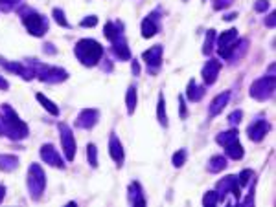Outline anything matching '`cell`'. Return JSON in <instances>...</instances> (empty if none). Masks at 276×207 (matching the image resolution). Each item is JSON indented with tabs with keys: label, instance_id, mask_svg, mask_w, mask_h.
Masks as SVG:
<instances>
[{
	"label": "cell",
	"instance_id": "obj_1",
	"mask_svg": "<svg viewBox=\"0 0 276 207\" xmlns=\"http://www.w3.org/2000/svg\"><path fill=\"white\" fill-rule=\"evenodd\" d=\"M2 114H0V125L4 130V136H8L13 141H22L28 138L30 129L24 121L17 116V112L9 106V104H2Z\"/></svg>",
	"mask_w": 276,
	"mask_h": 207
},
{
	"label": "cell",
	"instance_id": "obj_2",
	"mask_svg": "<svg viewBox=\"0 0 276 207\" xmlns=\"http://www.w3.org/2000/svg\"><path fill=\"white\" fill-rule=\"evenodd\" d=\"M74 53L83 66L92 68L104 59V46L94 39H81L74 46Z\"/></svg>",
	"mask_w": 276,
	"mask_h": 207
},
{
	"label": "cell",
	"instance_id": "obj_3",
	"mask_svg": "<svg viewBox=\"0 0 276 207\" xmlns=\"http://www.w3.org/2000/svg\"><path fill=\"white\" fill-rule=\"evenodd\" d=\"M18 17H20L22 24H24V28L28 30L30 35H34V37H44V35L48 33V28H50L48 26V18L44 17V15H41L39 11L24 6V8L18 9Z\"/></svg>",
	"mask_w": 276,
	"mask_h": 207
},
{
	"label": "cell",
	"instance_id": "obj_4",
	"mask_svg": "<svg viewBox=\"0 0 276 207\" xmlns=\"http://www.w3.org/2000/svg\"><path fill=\"white\" fill-rule=\"evenodd\" d=\"M28 64L32 66V70L35 72V75L39 77V81L48 83V85H59L65 83L69 79V72L59 66H50V64H43V62H37L35 59H30Z\"/></svg>",
	"mask_w": 276,
	"mask_h": 207
},
{
	"label": "cell",
	"instance_id": "obj_5",
	"mask_svg": "<svg viewBox=\"0 0 276 207\" xmlns=\"http://www.w3.org/2000/svg\"><path fill=\"white\" fill-rule=\"evenodd\" d=\"M28 191L32 200H39L46 189V174L39 163H32L28 169Z\"/></svg>",
	"mask_w": 276,
	"mask_h": 207
},
{
	"label": "cell",
	"instance_id": "obj_6",
	"mask_svg": "<svg viewBox=\"0 0 276 207\" xmlns=\"http://www.w3.org/2000/svg\"><path fill=\"white\" fill-rule=\"evenodd\" d=\"M275 88H276V81L273 75H265V77H259L258 81H254L250 85L249 94L252 99L256 101H267L273 97L275 94Z\"/></svg>",
	"mask_w": 276,
	"mask_h": 207
},
{
	"label": "cell",
	"instance_id": "obj_7",
	"mask_svg": "<svg viewBox=\"0 0 276 207\" xmlns=\"http://www.w3.org/2000/svg\"><path fill=\"white\" fill-rule=\"evenodd\" d=\"M216 192L219 194V202H223L224 196L230 192L236 202H240V196H242V191H240V183H238V178L236 176H224L216 183Z\"/></svg>",
	"mask_w": 276,
	"mask_h": 207
},
{
	"label": "cell",
	"instance_id": "obj_8",
	"mask_svg": "<svg viewBox=\"0 0 276 207\" xmlns=\"http://www.w3.org/2000/svg\"><path fill=\"white\" fill-rule=\"evenodd\" d=\"M59 134H61V145H63V150H65L67 162H74V158H76V139H74L72 129H70L67 123H59Z\"/></svg>",
	"mask_w": 276,
	"mask_h": 207
},
{
	"label": "cell",
	"instance_id": "obj_9",
	"mask_svg": "<svg viewBox=\"0 0 276 207\" xmlns=\"http://www.w3.org/2000/svg\"><path fill=\"white\" fill-rule=\"evenodd\" d=\"M238 41V30H226L217 37V52L223 59H230V53L234 50V44Z\"/></svg>",
	"mask_w": 276,
	"mask_h": 207
},
{
	"label": "cell",
	"instance_id": "obj_10",
	"mask_svg": "<svg viewBox=\"0 0 276 207\" xmlns=\"http://www.w3.org/2000/svg\"><path fill=\"white\" fill-rule=\"evenodd\" d=\"M0 66H4V68L9 70V72H13V74L20 75L24 81H30V79L35 77V72L32 70V66H30L28 62L26 64H22V62H11V60L0 57Z\"/></svg>",
	"mask_w": 276,
	"mask_h": 207
},
{
	"label": "cell",
	"instance_id": "obj_11",
	"mask_svg": "<svg viewBox=\"0 0 276 207\" xmlns=\"http://www.w3.org/2000/svg\"><path fill=\"white\" fill-rule=\"evenodd\" d=\"M269 130H271V125H269V121L265 119H256L252 125H249V129H247V136H249L250 141H254V143H259L261 139L265 138L269 134Z\"/></svg>",
	"mask_w": 276,
	"mask_h": 207
},
{
	"label": "cell",
	"instance_id": "obj_12",
	"mask_svg": "<svg viewBox=\"0 0 276 207\" xmlns=\"http://www.w3.org/2000/svg\"><path fill=\"white\" fill-rule=\"evenodd\" d=\"M39 154L43 158L44 163L52 165V167H59V169H65V162H63V158L59 156V152L55 150L52 143H46L43 147L39 148Z\"/></svg>",
	"mask_w": 276,
	"mask_h": 207
},
{
	"label": "cell",
	"instance_id": "obj_13",
	"mask_svg": "<svg viewBox=\"0 0 276 207\" xmlns=\"http://www.w3.org/2000/svg\"><path fill=\"white\" fill-rule=\"evenodd\" d=\"M162 53H164V48L160 44H156L153 48H149L146 52L142 53V59L147 64V68L151 72H156V68L162 64Z\"/></svg>",
	"mask_w": 276,
	"mask_h": 207
},
{
	"label": "cell",
	"instance_id": "obj_14",
	"mask_svg": "<svg viewBox=\"0 0 276 207\" xmlns=\"http://www.w3.org/2000/svg\"><path fill=\"white\" fill-rule=\"evenodd\" d=\"M100 119V112L96 110V108H83L81 112H79L78 119H76V127L78 129H92L96 127V123Z\"/></svg>",
	"mask_w": 276,
	"mask_h": 207
},
{
	"label": "cell",
	"instance_id": "obj_15",
	"mask_svg": "<svg viewBox=\"0 0 276 207\" xmlns=\"http://www.w3.org/2000/svg\"><path fill=\"white\" fill-rule=\"evenodd\" d=\"M109 154L114 160V163L121 167L123 165V160H125V154H123V147H121V141L118 139V136L112 132L109 136Z\"/></svg>",
	"mask_w": 276,
	"mask_h": 207
},
{
	"label": "cell",
	"instance_id": "obj_16",
	"mask_svg": "<svg viewBox=\"0 0 276 207\" xmlns=\"http://www.w3.org/2000/svg\"><path fill=\"white\" fill-rule=\"evenodd\" d=\"M219 70H221V62L217 59L207 60V64L203 68V79H205L207 85H214L216 83L217 75H219Z\"/></svg>",
	"mask_w": 276,
	"mask_h": 207
},
{
	"label": "cell",
	"instance_id": "obj_17",
	"mask_svg": "<svg viewBox=\"0 0 276 207\" xmlns=\"http://www.w3.org/2000/svg\"><path fill=\"white\" fill-rule=\"evenodd\" d=\"M112 53L118 57L120 60H129L131 59V52H129V46H127V41L125 37L120 35L118 39L112 41Z\"/></svg>",
	"mask_w": 276,
	"mask_h": 207
},
{
	"label": "cell",
	"instance_id": "obj_18",
	"mask_svg": "<svg viewBox=\"0 0 276 207\" xmlns=\"http://www.w3.org/2000/svg\"><path fill=\"white\" fill-rule=\"evenodd\" d=\"M228 99H230V92H223V94L216 95L214 101L210 103V108H208L210 118H216V116H219V114L223 112V108L228 104Z\"/></svg>",
	"mask_w": 276,
	"mask_h": 207
},
{
	"label": "cell",
	"instance_id": "obj_19",
	"mask_svg": "<svg viewBox=\"0 0 276 207\" xmlns=\"http://www.w3.org/2000/svg\"><path fill=\"white\" fill-rule=\"evenodd\" d=\"M156 31H158V17L155 13H151L149 17L142 20V37L144 39H151V37L156 35Z\"/></svg>",
	"mask_w": 276,
	"mask_h": 207
},
{
	"label": "cell",
	"instance_id": "obj_20",
	"mask_svg": "<svg viewBox=\"0 0 276 207\" xmlns=\"http://www.w3.org/2000/svg\"><path fill=\"white\" fill-rule=\"evenodd\" d=\"M129 204L131 206H146V198H144V191H142V185L138 181H133L129 185Z\"/></svg>",
	"mask_w": 276,
	"mask_h": 207
},
{
	"label": "cell",
	"instance_id": "obj_21",
	"mask_svg": "<svg viewBox=\"0 0 276 207\" xmlns=\"http://www.w3.org/2000/svg\"><path fill=\"white\" fill-rule=\"evenodd\" d=\"M203 95H205V87H199L197 83L191 79L188 83V88H186V97L190 99L191 103H197V101L203 99Z\"/></svg>",
	"mask_w": 276,
	"mask_h": 207
},
{
	"label": "cell",
	"instance_id": "obj_22",
	"mask_svg": "<svg viewBox=\"0 0 276 207\" xmlns=\"http://www.w3.org/2000/svg\"><path fill=\"white\" fill-rule=\"evenodd\" d=\"M18 167V158L13 154H0V171L11 173Z\"/></svg>",
	"mask_w": 276,
	"mask_h": 207
},
{
	"label": "cell",
	"instance_id": "obj_23",
	"mask_svg": "<svg viewBox=\"0 0 276 207\" xmlns=\"http://www.w3.org/2000/svg\"><path fill=\"white\" fill-rule=\"evenodd\" d=\"M137 103H138V92L137 87H129L127 88V94H125V106H127V114L133 116L137 110Z\"/></svg>",
	"mask_w": 276,
	"mask_h": 207
},
{
	"label": "cell",
	"instance_id": "obj_24",
	"mask_svg": "<svg viewBox=\"0 0 276 207\" xmlns=\"http://www.w3.org/2000/svg\"><path fill=\"white\" fill-rule=\"evenodd\" d=\"M226 158L221 154H216L210 158V162H208V171L210 173H221V171H224L226 169Z\"/></svg>",
	"mask_w": 276,
	"mask_h": 207
},
{
	"label": "cell",
	"instance_id": "obj_25",
	"mask_svg": "<svg viewBox=\"0 0 276 207\" xmlns=\"http://www.w3.org/2000/svg\"><path fill=\"white\" fill-rule=\"evenodd\" d=\"M238 136H240L238 129H230V130H226V132H221V134H217V136H216V141L219 143V145L226 147L228 143L236 141V139H238Z\"/></svg>",
	"mask_w": 276,
	"mask_h": 207
},
{
	"label": "cell",
	"instance_id": "obj_26",
	"mask_svg": "<svg viewBox=\"0 0 276 207\" xmlns=\"http://www.w3.org/2000/svg\"><path fill=\"white\" fill-rule=\"evenodd\" d=\"M247 46H249V41L247 39H240V41H236V44H234V50L232 53H230V62H236L238 59H242V55L245 52H247Z\"/></svg>",
	"mask_w": 276,
	"mask_h": 207
},
{
	"label": "cell",
	"instance_id": "obj_27",
	"mask_svg": "<svg viewBox=\"0 0 276 207\" xmlns=\"http://www.w3.org/2000/svg\"><path fill=\"white\" fill-rule=\"evenodd\" d=\"M156 119L162 127H168V116H166V99L164 94L158 95V103H156Z\"/></svg>",
	"mask_w": 276,
	"mask_h": 207
},
{
	"label": "cell",
	"instance_id": "obj_28",
	"mask_svg": "<svg viewBox=\"0 0 276 207\" xmlns=\"http://www.w3.org/2000/svg\"><path fill=\"white\" fill-rule=\"evenodd\" d=\"M224 150H226V156L232 158V160H242L243 158V147L238 139L232 141V143H228V145L224 147Z\"/></svg>",
	"mask_w": 276,
	"mask_h": 207
},
{
	"label": "cell",
	"instance_id": "obj_29",
	"mask_svg": "<svg viewBox=\"0 0 276 207\" xmlns=\"http://www.w3.org/2000/svg\"><path fill=\"white\" fill-rule=\"evenodd\" d=\"M35 97H37V101L43 104L44 108H46V110H48L50 114H52V116H59V106L53 103V101H50V99H48L46 95H44V94H37Z\"/></svg>",
	"mask_w": 276,
	"mask_h": 207
},
{
	"label": "cell",
	"instance_id": "obj_30",
	"mask_svg": "<svg viewBox=\"0 0 276 207\" xmlns=\"http://www.w3.org/2000/svg\"><path fill=\"white\" fill-rule=\"evenodd\" d=\"M104 33H105V37L109 39V41H114V39H118L120 35H123V31L120 30V26L118 24H114V22H107L105 24V28H104Z\"/></svg>",
	"mask_w": 276,
	"mask_h": 207
},
{
	"label": "cell",
	"instance_id": "obj_31",
	"mask_svg": "<svg viewBox=\"0 0 276 207\" xmlns=\"http://www.w3.org/2000/svg\"><path fill=\"white\" fill-rule=\"evenodd\" d=\"M214 41H216V30H208L207 37H205V44H203V53L210 55L214 50Z\"/></svg>",
	"mask_w": 276,
	"mask_h": 207
},
{
	"label": "cell",
	"instance_id": "obj_32",
	"mask_svg": "<svg viewBox=\"0 0 276 207\" xmlns=\"http://www.w3.org/2000/svg\"><path fill=\"white\" fill-rule=\"evenodd\" d=\"M86 160H88V165L96 169L98 167V148H96L94 143H88L86 145Z\"/></svg>",
	"mask_w": 276,
	"mask_h": 207
},
{
	"label": "cell",
	"instance_id": "obj_33",
	"mask_svg": "<svg viewBox=\"0 0 276 207\" xmlns=\"http://www.w3.org/2000/svg\"><path fill=\"white\" fill-rule=\"evenodd\" d=\"M186 158H188V152H186V148H181V150H177L175 154H173L172 162L173 165L179 169V167H182V165L186 163Z\"/></svg>",
	"mask_w": 276,
	"mask_h": 207
},
{
	"label": "cell",
	"instance_id": "obj_34",
	"mask_svg": "<svg viewBox=\"0 0 276 207\" xmlns=\"http://www.w3.org/2000/svg\"><path fill=\"white\" fill-rule=\"evenodd\" d=\"M52 15H53V20H55V22H57L61 28H69L70 26L69 20L65 18V11H63L61 8H53Z\"/></svg>",
	"mask_w": 276,
	"mask_h": 207
},
{
	"label": "cell",
	"instance_id": "obj_35",
	"mask_svg": "<svg viewBox=\"0 0 276 207\" xmlns=\"http://www.w3.org/2000/svg\"><path fill=\"white\" fill-rule=\"evenodd\" d=\"M216 204H219V194H217L216 191H208L207 194L203 196V206L212 207L216 206Z\"/></svg>",
	"mask_w": 276,
	"mask_h": 207
},
{
	"label": "cell",
	"instance_id": "obj_36",
	"mask_svg": "<svg viewBox=\"0 0 276 207\" xmlns=\"http://www.w3.org/2000/svg\"><path fill=\"white\" fill-rule=\"evenodd\" d=\"M252 178H254V173H252L250 169H245V171H242V173H240V176H238V183H240L242 187H243V185H249Z\"/></svg>",
	"mask_w": 276,
	"mask_h": 207
},
{
	"label": "cell",
	"instance_id": "obj_37",
	"mask_svg": "<svg viewBox=\"0 0 276 207\" xmlns=\"http://www.w3.org/2000/svg\"><path fill=\"white\" fill-rule=\"evenodd\" d=\"M242 119H243V112H242V110H234V112L228 116V123H230L232 127L240 125V123H242Z\"/></svg>",
	"mask_w": 276,
	"mask_h": 207
},
{
	"label": "cell",
	"instance_id": "obj_38",
	"mask_svg": "<svg viewBox=\"0 0 276 207\" xmlns=\"http://www.w3.org/2000/svg\"><path fill=\"white\" fill-rule=\"evenodd\" d=\"M96 24H98V17H94V15H88V17H85L79 22L81 28H94Z\"/></svg>",
	"mask_w": 276,
	"mask_h": 207
},
{
	"label": "cell",
	"instance_id": "obj_39",
	"mask_svg": "<svg viewBox=\"0 0 276 207\" xmlns=\"http://www.w3.org/2000/svg\"><path fill=\"white\" fill-rule=\"evenodd\" d=\"M232 2H234V0H214V4H212V6H214V9H216V11H221V9L228 8Z\"/></svg>",
	"mask_w": 276,
	"mask_h": 207
},
{
	"label": "cell",
	"instance_id": "obj_40",
	"mask_svg": "<svg viewBox=\"0 0 276 207\" xmlns=\"http://www.w3.org/2000/svg\"><path fill=\"white\" fill-rule=\"evenodd\" d=\"M17 2L18 0H0V9L2 11H11V9L15 8Z\"/></svg>",
	"mask_w": 276,
	"mask_h": 207
},
{
	"label": "cell",
	"instance_id": "obj_41",
	"mask_svg": "<svg viewBox=\"0 0 276 207\" xmlns=\"http://www.w3.org/2000/svg\"><path fill=\"white\" fill-rule=\"evenodd\" d=\"M254 9H256L258 13H265V11L269 9V0H256Z\"/></svg>",
	"mask_w": 276,
	"mask_h": 207
},
{
	"label": "cell",
	"instance_id": "obj_42",
	"mask_svg": "<svg viewBox=\"0 0 276 207\" xmlns=\"http://www.w3.org/2000/svg\"><path fill=\"white\" fill-rule=\"evenodd\" d=\"M179 104H181V118L184 119L188 116V112H186V104H184V97L182 95H179Z\"/></svg>",
	"mask_w": 276,
	"mask_h": 207
},
{
	"label": "cell",
	"instance_id": "obj_43",
	"mask_svg": "<svg viewBox=\"0 0 276 207\" xmlns=\"http://www.w3.org/2000/svg\"><path fill=\"white\" fill-rule=\"evenodd\" d=\"M275 22H276V13H271V15L265 18V26H267V28H275Z\"/></svg>",
	"mask_w": 276,
	"mask_h": 207
},
{
	"label": "cell",
	"instance_id": "obj_44",
	"mask_svg": "<svg viewBox=\"0 0 276 207\" xmlns=\"http://www.w3.org/2000/svg\"><path fill=\"white\" fill-rule=\"evenodd\" d=\"M131 70H133V75H140V66H138V62L133 59V64H131Z\"/></svg>",
	"mask_w": 276,
	"mask_h": 207
},
{
	"label": "cell",
	"instance_id": "obj_45",
	"mask_svg": "<svg viewBox=\"0 0 276 207\" xmlns=\"http://www.w3.org/2000/svg\"><path fill=\"white\" fill-rule=\"evenodd\" d=\"M8 88H9V83L4 77H0V90H2V92H6Z\"/></svg>",
	"mask_w": 276,
	"mask_h": 207
},
{
	"label": "cell",
	"instance_id": "obj_46",
	"mask_svg": "<svg viewBox=\"0 0 276 207\" xmlns=\"http://www.w3.org/2000/svg\"><path fill=\"white\" fill-rule=\"evenodd\" d=\"M44 52L46 53H50V55H53V53H55V48H53V44H44Z\"/></svg>",
	"mask_w": 276,
	"mask_h": 207
},
{
	"label": "cell",
	"instance_id": "obj_47",
	"mask_svg": "<svg viewBox=\"0 0 276 207\" xmlns=\"http://www.w3.org/2000/svg\"><path fill=\"white\" fill-rule=\"evenodd\" d=\"M102 68H105V72H111V70H112L111 62H109L107 59H104V64H102Z\"/></svg>",
	"mask_w": 276,
	"mask_h": 207
},
{
	"label": "cell",
	"instance_id": "obj_48",
	"mask_svg": "<svg viewBox=\"0 0 276 207\" xmlns=\"http://www.w3.org/2000/svg\"><path fill=\"white\" fill-rule=\"evenodd\" d=\"M4 196H6V187H4V185H0V202L4 200Z\"/></svg>",
	"mask_w": 276,
	"mask_h": 207
},
{
	"label": "cell",
	"instance_id": "obj_49",
	"mask_svg": "<svg viewBox=\"0 0 276 207\" xmlns=\"http://www.w3.org/2000/svg\"><path fill=\"white\" fill-rule=\"evenodd\" d=\"M236 17H238V13H228V15L224 17V20H234Z\"/></svg>",
	"mask_w": 276,
	"mask_h": 207
},
{
	"label": "cell",
	"instance_id": "obj_50",
	"mask_svg": "<svg viewBox=\"0 0 276 207\" xmlns=\"http://www.w3.org/2000/svg\"><path fill=\"white\" fill-rule=\"evenodd\" d=\"M269 75H273V77H275V64H271V68H269Z\"/></svg>",
	"mask_w": 276,
	"mask_h": 207
}]
</instances>
